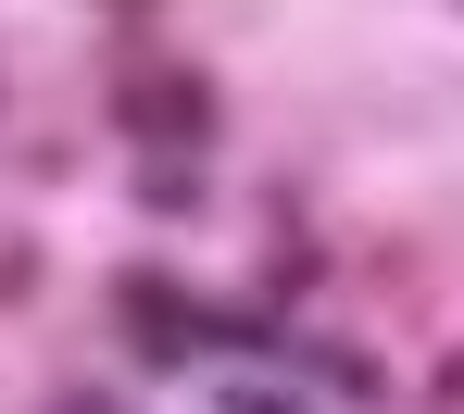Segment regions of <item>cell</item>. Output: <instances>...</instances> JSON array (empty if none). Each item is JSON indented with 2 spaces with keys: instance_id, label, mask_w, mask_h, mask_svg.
<instances>
[{
  "instance_id": "6da1fadb",
  "label": "cell",
  "mask_w": 464,
  "mask_h": 414,
  "mask_svg": "<svg viewBox=\"0 0 464 414\" xmlns=\"http://www.w3.org/2000/svg\"><path fill=\"white\" fill-rule=\"evenodd\" d=\"M113 126H126L139 151H163V164H188V151H214L227 101H214V76H201V63H151V76L113 88Z\"/></svg>"
},
{
  "instance_id": "7a4b0ae2",
  "label": "cell",
  "mask_w": 464,
  "mask_h": 414,
  "mask_svg": "<svg viewBox=\"0 0 464 414\" xmlns=\"http://www.w3.org/2000/svg\"><path fill=\"white\" fill-rule=\"evenodd\" d=\"M113 339H126L151 377H176V364L201 351V302H188L176 276H151V264H126V276H113Z\"/></svg>"
},
{
  "instance_id": "3957f363",
  "label": "cell",
  "mask_w": 464,
  "mask_h": 414,
  "mask_svg": "<svg viewBox=\"0 0 464 414\" xmlns=\"http://www.w3.org/2000/svg\"><path fill=\"white\" fill-rule=\"evenodd\" d=\"M201 351H289L276 302H201Z\"/></svg>"
},
{
  "instance_id": "277c9868",
  "label": "cell",
  "mask_w": 464,
  "mask_h": 414,
  "mask_svg": "<svg viewBox=\"0 0 464 414\" xmlns=\"http://www.w3.org/2000/svg\"><path fill=\"white\" fill-rule=\"evenodd\" d=\"M302 377L352 390V402H377V390H389V364H377V351H352V339H302Z\"/></svg>"
},
{
  "instance_id": "5b68a950",
  "label": "cell",
  "mask_w": 464,
  "mask_h": 414,
  "mask_svg": "<svg viewBox=\"0 0 464 414\" xmlns=\"http://www.w3.org/2000/svg\"><path fill=\"white\" fill-rule=\"evenodd\" d=\"M139 214H176V226H188V214H201V164H139Z\"/></svg>"
},
{
  "instance_id": "8992f818",
  "label": "cell",
  "mask_w": 464,
  "mask_h": 414,
  "mask_svg": "<svg viewBox=\"0 0 464 414\" xmlns=\"http://www.w3.org/2000/svg\"><path fill=\"white\" fill-rule=\"evenodd\" d=\"M25 289H38V251L13 239V251H0V302H25Z\"/></svg>"
},
{
  "instance_id": "52a82bcc",
  "label": "cell",
  "mask_w": 464,
  "mask_h": 414,
  "mask_svg": "<svg viewBox=\"0 0 464 414\" xmlns=\"http://www.w3.org/2000/svg\"><path fill=\"white\" fill-rule=\"evenodd\" d=\"M227 414H302L289 390H227Z\"/></svg>"
},
{
  "instance_id": "ba28073f",
  "label": "cell",
  "mask_w": 464,
  "mask_h": 414,
  "mask_svg": "<svg viewBox=\"0 0 464 414\" xmlns=\"http://www.w3.org/2000/svg\"><path fill=\"white\" fill-rule=\"evenodd\" d=\"M113 13H163V0H113Z\"/></svg>"
},
{
  "instance_id": "9c48e42d",
  "label": "cell",
  "mask_w": 464,
  "mask_h": 414,
  "mask_svg": "<svg viewBox=\"0 0 464 414\" xmlns=\"http://www.w3.org/2000/svg\"><path fill=\"white\" fill-rule=\"evenodd\" d=\"M63 414H113V402H63Z\"/></svg>"
},
{
  "instance_id": "30bf717a",
  "label": "cell",
  "mask_w": 464,
  "mask_h": 414,
  "mask_svg": "<svg viewBox=\"0 0 464 414\" xmlns=\"http://www.w3.org/2000/svg\"><path fill=\"white\" fill-rule=\"evenodd\" d=\"M452 13H464V0H452Z\"/></svg>"
}]
</instances>
